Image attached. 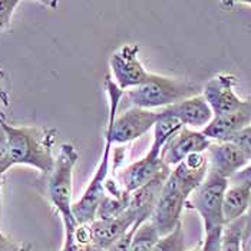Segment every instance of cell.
Returning <instances> with one entry per match:
<instances>
[{
  "label": "cell",
  "mask_w": 251,
  "mask_h": 251,
  "mask_svg": "<svg viewBox=\"0 0 251 251\" xmlns=\"http://www.w3.org/2000/svg\"><path fill=\"white\" fill-rule=\"evenodd\" d=\"M211 144L213 141L204 135L202 131H195L184 126L164 147L161 158L164 164L171 168L182 162L190 155L207 152Z\"/></svg>",
  "instance_id": "8"
},
{
  "label": "cell",
  "mask_w": 251,
  "mask_h": 251,
  "mask_svg": "<svg viewBox=\"0 0 251 251\" xmlns=\"http://www.w3.org/2000/svg\"><path fill=\"white\" fill-rule=\"evenodd\" d=\"M182 128H184V125L176 118L161 111L159 112V119L156 121L154 126V138H152V144L150 147V151L161 154L164 147L168 144V141L176 132H179Z\"/></svg>",
  "instance_id": "17"
},
{
  "label": "cell",
  "mask_w": 251,
  "mask_h": 251,
  "mask_svg": "<svg viewBox=\"0 0 251 251\" xmlns=\"http://www.w3.org/2000/svg\"><path fill=\"white\" fill-rule=\"evenodd\" d=\"M230 181L234 182V184H246V185L251 187V161L240 173L234 175Z\"/></svg>",
  "instance_id": "26"
},
{
  "label": "cell",
  "mask_w": 251,
  "mask_h": 251,
  "mask_svg": "<svg viewBox=\"0 0 251 251\" xmlns=\"http://www.w3.org/2000/svg\"><path fill=\"white\" fill-rule=\"evenodd\" d=\"M237 76L230 74H218L202 88V97L213 109L214 116L237 112L246 106L247 99H241L235 92Z\"/></svg>",
  "instance_id": "7"
},
{
  "label": "cell",
  "mask_w": 251,
  "mask_h": 251,
  "mask_svg": "<svg viewBox=\"0 0 251 251\" xmlns=\"http://www.w3.org/2000/svg\"><path fill=\"white\" fill-rule=\"evenodd\" d=\"M195 92L197 85L193 82L152 74L147 83L128 91L125 95L131 106L152 111L155 108L165 109L187 98L197 95Z\"/></svg>",
  "instance_id": "2"
},
{
  "label": "cell",
  "mask_w": 251,
  "mask_h": 251,
  "mask_svg": "<svg viewBox=\"0 0 251 251\" xmlns=\"http://www.w3.org/2000/svg\"><path fill=\"white\" fill-rule=\"evenodd\" d=\"M0 122H6V115L3 114V111H0Z\"/></svg>",
  "instance_id": "30"
},
{
  "label": "cell",
  "mask_w": 251,
  "mask_h": 251,
  "mask_svg": "<svg viewBox=\"0 0 251 251\" xmlns=\"http://www.w3.org/2000/svg\"><path fill=\"white\" fill-rule=\"evenodd\" d=\"M109 68L116 86L124 92L142 86L152 75L141 62L139 46L135 43H126L118 48L109 58Z\"/></svg>",
  "instance_id": "5"
},
{
  "label": "cell",
  "mask_w": 251,
  "mask_h": 251,
  "mask_svg": "<svg viewBox=\"0 0 251 251\" xmlns=\"http://www.w3.org/2000/svg\"><path fill=\"white\" fill-rule=\"evenodd\" d=\"M62 221L65 226V243L62 251H98L91 223H79L74 215L63 218Z\"/></svg>",
  "instance_id": "16"
},
{
  "label": "cell",
  "mask_w": 251,
  "mask_h": 251,
  "mask_svg": "<svg viewBox=\"0 0 251 251\" xmlns=\"http://www.w3.org/2000/svg\"><path fill=\"white\" fill-rule=\"evenodd\" d=\"M251 187L246 184H234L228 185L223 198V220L224 226L231 224L234 221L246 217V213L250 207Z\"/></svg>",
  "instance_id": "15"
},
{
  "label": "cell",
  "mask_w": 251,
  "mask_h": 251,
  "mask_svg": "<svg viewBox=\"0 0 251 251\" xmlns=\"http://www.w3.org/2000/svg\"><path fill=\"white\" fill-rule=\"evenodd\" d=\"M144 221H138L135 226L129 230V231H126L119 240H116L115 243L111 246V247H108L105 251H129V247H131V243H132V238H134V235H135L136 230H138V227L142 224Z\"/></svg>",
  "instance_id": "24"
},
{
  "label": "cell",
  "mask_w": 251,
  "mask_h": 251,
  "mask_svg": "<svg viewBox=\"0 0 251 251\" xmlns=\"http://www.w3.org/2000/svg\"><path fill=\"white\" fill-rule=\"evenodd\" d=\"M13 165H29L40 174L49 175L55 167L56 156L53 145L56 131L46 126H13L7 122H0Z\"/></svg>",
  "instance_id": "1"
},
{
  "label": "cell",
  "mask_w": 251,
  "mask_h": 251,
  "mask_svg": "<svg viewBox=\"0 0 251 251\" xmlns=\"http://www.w3.org/2000/svg\"><path fill=\"white\" fill-rule=\"evenodd\" d=\"M79 159L75 145L65 142L60 145L56 155L55 167L48 175L46 195L55 207L60 218L72 217V191H74V171Z\"/></svg>",
  "instance_id": "3"
},
{
  "label": "cell",
  "mask_w": 251,
  "mask_h": 251,
  "mask_svg": "<svg viewBox=\"0 0 251 251\" xmlns=\"http://www.w3.org/2000/svg\"><path fill=\"white\" fill-rule=\"evenodd\" d=\"M185 232L182 228V224L179 223L174 230L168 232L167 235H162L152 247L151 251H185Z\"/></svg>",
  "instance_id": "20"
},
{
  "label": "cell",
  "mask_w": 251,
  "mask_h": 251,
  "mask_svg": "<svg viewBox=\"0 0 251 251\" xmlns=\"http://www.w3.org/2000/svg\"><path fill=\"white\" fill-rule=\"evenodd\" d=\"M162 112L174 116L185 128L195 131H202L204 128H207L214 118L213 109L210 108L202 94H197L178 103H174L162 109Z\"/></svg>",
  "instance_id": "11"
},
{
  "label": "cell",
  "mask_w": 251,
  "mask_h": 251,
  "mask_svg": "<svg viewBox=\"0 0 251 251\" xmlns=\"http://www.w3.org/2000/svg\"><path fill=\"white\" fill-rule=\"evenodd\" d=\"M0 251H15L12 241L0 232Z\"/></svg>",
  "instance_id": "28"
},
{
  "label": "cell",
  "mask_w": 251,
  "mask_h": 251,
  "mask_svg": "<svg viewBox=\"0 0 251 251\" xmlns=\"http://www.w3.org/2000/svg\"><path fill=\"white\" fill-rule=\"evenodd\" d=\"M159 238H161V234L155 228L151 220H147L138 227L135 235L132 238L129 251H151Z\"/></svg>",
  "instance_id": "19"
},
{
  "label": "cell",
  "mask_w": 251,
  "mask_h": 251,
  "mask_svg": "<svg viewBox=\"0 0 251 251\" xmlns=\"http://www.w3.org/2000/svg\"><path fill=\"white\" fill-rule=\"evenodd\" d=\"M188 200L190 195L179 187L174 176L170 174L150 218L161 237L173 231L181 223V214Z\"/></svg>",
  "instance_id": "6"
},
{
  "label": "cell",
  "mask_w": 251,
  "mask_h": 251,
  "mask_svg": "<svg viewBox=\"0 0 251 251\" xmlns=\"http://www.w3.org/2000/svg\"><path fill=\"white\" fill-rule=\"evenodd\" d=\"M167 171H171V168L164 164L161 154L148 151L121 174L119 184L126 193H134Z\"/></svg>",
  "instance_id": "9"
},
{
  "label": "cell",
  "mask_w": 251,
  "mask_h": 251,
  "mask_svg": "<svg viewBox=\"0 0 251 251\" xmlns=\"http://www.w3.org/2000/svg\"><path fill=\"white\" fill-rule=\"evenodd\" d=\"M228 182L230 179L208 171L204 182L195 190L191 200L187 202L202 218L205 235L223 231L224 228L223 198L228 188Z\"/></svg>",
  "instance_id": "4"
},
{
  "label": "cell",
  "mask_w": 251,
  "mask_h": 251,
  "mask_svg": "<svg viewBox=\"0 0 251 251\" xmlns=\"http://www.w3.org/2000/svg\"><path fill=\"white\" fill-rule=\"evenodd\" d=\"M19 4L18 0H0V32L10 25L12 16Z\"/></svg>",
  "instance_id": "21"
},
{
  "label": "cell",
  "mask_w": 251,
  "mask_h": 251,
  "mask_svg": "<svg viewBox=\"0 0 251 251\" xmlns=\"http://www.w3.org/2000/svg\"><path fill=\"white\" fill-rule=\"evenodd\" d=\"M13 165L10 152H9V147H7V139L6 134L0 125V174H4L10 167Z\"/></svg>",
  "instance_id": "23"
},
{
  "label": "cell",
  "mask_w": 251,
  "mask_h": 251,
  "mask_svg": "<svg viewBox=\"0 0 251 251\" xmlns=\"http://www.w3.org/2000/svg\"><path fill=\"white\" fill-rule=\"evenodd\" d=\"M249 125H251V100L237 112L214 116L208 126L202 129V134L213 142H226Z\"/></svg>",
  "instance_id": "13"
},
{
  "label": "cell",
  "mask_w": 251,
  "mask_h": 251,
  "mask_svg": "<svg viewBox=\"0 0 251 251\" xmlns=\"http://www.w3.org/2000/svg\"><path fill=\"white\" fill-rule=\"evenodd\" d=\"M247 217L224 226L221 234L220 251H243V234L247 226Z\"/></svg>",
  "instance_id": "18"
},
{
  "label": "cell",
  "mask_w": 251,
  "mask_h": 251,
  "mask_svg": "<svg viewBox=\"0 0 251 251\" xmlns=\"http://www.w3.org/2000/svg\"><path fill=\"white\" fill-rule=\"evenodd\" d=\"M207 156L208 171L227 179H231L250 162L244 152L231 141L213 142L207 150Z\"/></svg>",
  "instance_id": "10"
},
{
  "label": "cell",
  "mask_w": 251,
  "mask_h": 251,
  "mask_svg": "<svg viewBox=\"0 0 251 251\" xmlns=\"http://www.w3.org/2000/svg\"><path fill=\"white\" fill-rule=\"evenodd\" d=\"M201 247H202V243H200V244H198V246H197V247H195V249L191 251H201Z\"/></svg>",
  "instance_id": "31"
},
{
  "label": "cell",
  "mask_w": 251,
  "mask_h": 251,
  "mask_svg": "<svg viewBox=\"0 0 251 251\" xmlns=\"http://www.w3.org/2000/svg\"><path fill=\"white\" fill-rule=\"evenodd\" d=\"M243 251H251V223L247 221L246 230L243 234Z\"/></svg>",
  "instance_id": "27"
},
{
  "label": "cell",
  "mask_w": 251,
  "mask_h": 251,
  "mask_svg": "<svg viewBox=\"0 0 251 251\" xmlns=\"http://www.w3.org/2000/svg\"><path fill=\"white\" fill-rule=\"evenodd\" d=\"M244 4H251V1H244Z\"/></svg>",
  "instance_id": "32"
},
{
  "label": "cell",
  "mask_w": 251,
  "mask_h": 251,
  "mask_svg": "<svg viewBox=\"0 0 251 251\" xmlns=\"http://www.w3.org/2000/svg\"><path fill=\"white\" fill-rule=\"evenodd\" d=\"M9 99H10L9 97V77L3 69H0V103L7 106Z\"/></svg>",
  "instance_id": "25"
},
{
  "label": "cell",
  "mask_w": 251,
  "mask_h": 251,
  "mask_svg": "<svg viewBox=\"0 0 251 251\" xmlns=\"http://www.w3.org/2000/svg\"><path fill=\"white\" fill-rule=\"evenodd\" d=\"M139 220L135 214L131 213L128 208L122 214L114 218H97L91 223L94 232V243L98 251H105L111 247L116 240H119L126 231H129Z\"/></svg>",
  "instance_id": "12"
},
{
  "label": "cell",
  "mask_w": 251,
  "mask_h": 251,
  "mask_svg": "<svg viewBox=\"0 0 251 251\" xmlns=\"http://www.w3.org/2000/svg\"><path fill=\"white\" fill-rule=\"evenodd\" d=\"M230 141L244 152V155L249 158V161H251V125L241 129L238 134L232 136Z\"/></svg>",
  "instance_id": "22"
},
{
  "label": "cell",
  "mask_w": 251,
  "mask_h": 251,
  "mask_svg": "<svg viewBox=\"0 0 251 251\" xmlns=\"http://www.w3.org/2000/svg\"><path fill=\"white\" fill-rule=\"evenodd\" d=\"M1 187H3V174H0V214H1Z\"/></svg>",
  "instance_id": "29"
},
{
  "label": "cell",
  "mask_w": 251,
  "mask_h": 251,
  "mask_svg": "<svg viewBox=\"0 0 251 251\" xmlns=\"http://www.w3.org/2000/svg\"><path fill=\"white\" fill-rule=\"evenodd\" d=\"M171 175L179 184V187L191 197L208 175L207 152H200V154L187 156L182 162L175 165L174 170L171 171Z\"/></svg>",
  "instance_id": "14"
}]
</instances>
